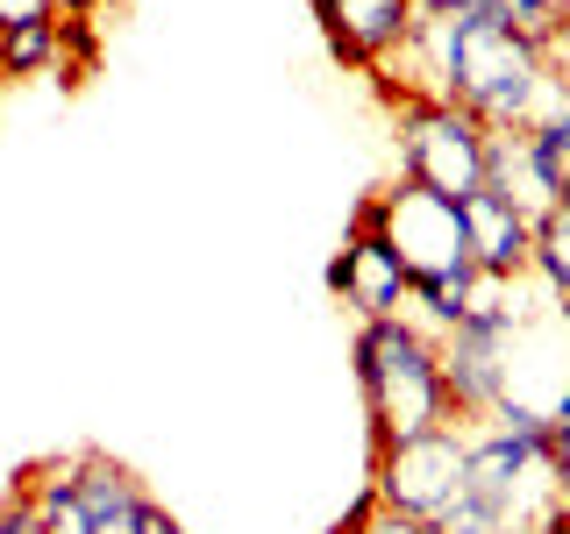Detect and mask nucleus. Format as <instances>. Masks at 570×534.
<instances>
[{"mask_svg":"<svg viewBox=\"0 0 570 534\" xmlns=\"http://www.w3.org/2000/svg\"><path fill=\"white\" fill-rule=\"evenodd\" d=\"M350 370H356V392H364L371 449H392V442H414V435H435V427H456L450 421V399H442L435 335H428L421 320H406V314L356 320Z\"/></svg>","mask_w":570,"mask_h":534,"instance_id":"1","label":"nucleus"},{"mask_svg":"<svg viewBox=\"0 0 570 534\" xmlns=\"http://www.w3.org/2000/svg\"><path fill=\"white\" fill-rule=\"evenodd\" d=\"M463 492L485 498L499 521H542L557 506V427L549 414L499 406L492 421L463 427Z\"/></svg>","mask_w":570,"mask_h":534,"instance_id":"2","label":"nucleus"},{"mask_svg":"<svg viewBox=\"0 0 570 534\" xmlns=\"http://www.w3.org/2000/svg\"><path fill=\"white\" fill-rule=\"evenodd\" d=\"M392 129H400V178L463 200L485 186V121L463 115L442 93H400L392 100Z\"/></svg>","mask_w":570,"mask_h":534,"instance_id":"3","label":"nucleus"},{"mask_svg":"<svg viewBox=\"0 0 570 534\" xmlns=\"http://www.w3.org/2000/svg\"><path fill=\"white\" fill-rule=\"evenodd\" d=\"M328 293L343 299L356 320H392V314H406L414 278H406L400 249H392V236H385L379 192H371V200H356L350 228H343V249H335V264H328Z\"/></svg>","mask_w":570,"mask_h":534,"instance_id":"4","label":"nucleus"},{"mask_svg":"<svg viewBox=\"0 0 570 534\" xmlns=\"http://www.w3.org/2000/svg\"><path fill=\"white\" fill-rule=\"evenodd\" d=\"M463 492V427H435V435L371 449V498L414 521H442Z\"/></svg>","mask_w":570,"mask_h":534,"instance_id":"5","label":"nucleus"},{"mask_svg":"<svg viewBox=\"0 0 570 534\" xmlns=\"http://www.w3.org/2000/svg\"><path fill=\"white\" fill-rule=\"evenodd\" d=\"M379 207H385V236H392V249H400L406 278H456V271H471L456 200L414 186V178H392V186L379 192Z\"/></svg>","mask_w":570,"mask_h":534,"instance_id":"6","label":"nucleus"},{"mask_svg":"<svg viewBox=\"0 0 570 534\" xmlns=\"http://www.w3.org/2000/svg\"><path fill=\"white\" fill-rule=\"evenodd\" d=\"M328 58L350 71H385V58H400L414 36V0H307Z\"/></svg>","mask_w":570,"mask_h":534,"instance_id":"7","label":"nucleus"},{"mask_svg":"<svg viewBox=\"0 0 570 534\" xmlns=\"http://www.w3.org/2000/svg\"><path fill=\"white\" fill-rule=\"evenodd\" d=\"M499 343H507L499 320H456L450 335H435L442 399H450V421L456 427L492 421V406H499Z\"/></svg>","mask_w":570,"mask_h":534,"instance_id":"8","label":"nucleus"},{"mask_svg":"<svg viewBox=\"0 0 570 534\" xmlns=\"http://www.w3.org/2000/svg\"><path fill=\"white\" fill-rule=\"evenodd\" d=\"M463 214V249H471V271H492V278H528V243H534V221L513 214L499 192H463L456 200Z\"/></svg>","mask_w":570,"mask_h":534,"instance_id":"9","label":"nucleus"},{"mask_svg":"<svg viewBox=\"0 0 570 534\" xmlns=\"http://www.w3.org/2000/svg\"><path fill=\"white\" fill-rule=\"evenodd\" d=\"M71 492H79L94 534H142V506H150V492H142V477L129 471V463H115L100 449H79V456H71Z\"/></svg>","mask_w":570,"mask_h":534,"instance_id":"10","label":"nucleus"},{"mask_svg":"<svg viewBox=\"0 0 570 534\" xmlns=\"http://www.w3.org/2000/svg\"><path fill=\"white\" fill-rule=\"evenodd\" d=\"M485 192H499L513 214H528V221H542L549 207H563L557 178L528 157V136L521 129H485Z\"/></svg>","mask_w":570,"mask_h":534,"instance_id":"11","label":"nucleus"},{"mask_svg":"<svg viewBox=\"0 0 570 534\" xmlns=\"http://www.w3.org/2000/svg\"><path fill=\"white\" fill-rule=\"evenodd\" d=\"M0 71L14 79H65V43H58V14H36V22H14L0 29Z\"/></svg>","mask_w":570,"mask_h":534,"instance_id":"12","label":"nucleus"},{"mask_svg":"<svg viewBox=\"0 0 570 534\" xmlns=\"http://www.w3.org/2000/svg\"><path fill=\"white\" fill-rule=\"evenodd\" d=\"M528 278L542 285L549 299L570 293V200L549 207L542 221H534V243H528Z\"/></svg>","mask_w":570,"mask_h":534,"instance_id":"13","label":"nucleus"},{"mask_svg":"<svg viewBox=\"0 0 570 534\" xmlns=\"http://www.w3.org/2000/svg\"><path fill=\"white\" fill-rule=\"evenodd\" d=\"M350 534H435V521H414V513H392V506H371Z\"/></svg>","mask_w":570,"mask_h":534,"instance_id":"14","label":"nucleus"},{"mask_svg":"<svg viewBox=\"0 0 570 534\" xmlns=\"http://www.w3.org/2000/svg\"><path fill=\"white\" fill-rule=\"evenodd\" d=\"M0 534H36V513H29V492L22 485L0 498Z\"/></svg>","mask_w":570,"mask_h":534,"instance_id":"15","label":"nucleus"},{"mask_svg":"<svg viewBox=\"0 0 570 534\" xmlns=\"http://www.w3.org/2000/svg\"><path fill=\"white\" fill-rule=\"evenodd\" d=\"M499 8H513V22L534 36H549V22H557V0H499Z\"/></svg>","mask_w":570,"mask_h":534,"instance_id":"16","label":"nucleus"},{"mask_svg":"<svg viewBox=\"0 0 570 534\" xmlns=\"http://www.w3.org/2000/svg\"><path fill=\"white\" fill-rule=\"evenodd\" d=\"M36 14H50V0H0V29H14V22H36Z\"/></svg>","mask_w":570,"mask_h":534,"instance_id":"17","label":"nucleus"},{"mask_svg":"<svg viewBox=\"0 0 570 534\" xmlns=\"http://www.w3.org/2000/svg\"><path fill=\"white\" fill-rule=\"evenodd\" d=\"M142 534H193V527H186V521H171V513L150 498V506H142Z\"/></svg>","mask_w":570,"mask_h":534,"instance_id":"18","label":"nucleus"},{"mask_svg":"<svg viewBox=\"0 0 570 534\" xmlns=\"http://www.w3.org/2000/svg\"><path fill=\"white\" fill-rule=\"evenodd\" d=\"M463 8H471V0H414V14H428V22H456Z\"/></svg>","mask_w":570,"mask_h":534,"instance_id":"19","label":"nucleus"},{"mask_svg":"<svg viewBox=\"0 0 570 534\" xmlns=\"http://www.w3.org/2000/svg\"><path fill=\"white\" fill-rule=\"evenodd\" d=\"M557 506H570V435H557Z\"/></svg>","mask_w":570,"mask_h":534,"instance_id":"20","label":"nucleus"},{"mask_svg":"<svg viewBox=\"0 0 570 534\" xmlns=\"http://www.w3.org/2000/svg\"><path fill=\"white\" fill-rule=\"evenodd\" d=\"M50 14H65V22H86V14H100V0H50Z\"/></svg>","mask_w":570,"mask_h":534,"instance_id":"21","label":"nucleus"},{"mask_svg":"<svg viewBox=\"0 0 570 534\" xmlns=\"http://www.w3.org/2000/svg\"><path fill=\"white\" fill-rule=\"evenodd\" d=\"M549 427H557V435H570V385L549 399Z\"/></svg>","mask_w":570,"mask_h":534,"instance_id":"22","label":"nucleus"},{"mask_svg":"<svg viewBox=\"0 0 570 534\" xmlns=\"http://www.w3.org/2000/svg\"><path fill=\"white\" fill-rule=\"evenodd\" d=\"M549 43H563V50H570V8H557V22H549Z\"/></svg>","mask_w":570,"mask_h":534,"instance_id":"23","label":"nucleus"},{"mask_svg":"<svg viewBox=\"0 0 570 534\" xmlns=\"http://www.w3.org/2000/svg\"><path fill=\"white\" fill-rule=\"evenodd\" d=\"M557 320H563V335H570V293H563V299H557Z\"/></svg>","mask_w":570,"mask_h":534,"instance_id":"24","label":"nucleus"},{"mask_svg":"<svg viewBox=\"0 0 570 534\" xmlns=\"http://www.w3.org/2000/svg\"><path fill=\"white\" fill-rule=\"evenodd\" d=\"M499 534H542V527H528V521H513V527H499Z\"/></svg>","mask_w":570,"mask_h":534,"instance_id":"25","label":"nucleus"},{"mask_svg":"<svg viewBox=\"0 0 570 534\" xmlns=\"http://www.w3.org/2000/svg\"><path fill=\"white\" fill-rule=\"evenodd\" d=\"M0 86H8V71H0Z\"/></svg>","mask_w":570,"mask_h":534,"instance_id":"26","label":"nucleus"},{"mask_svg":"<svg viewBox=\"0 0 570 534\" xmlns=\"http://www.w3.org/2000/svg\"><path fill=\"white\" fill-rule=\"evenodd\" d=\"M563 200H570V192H563Z\"/></svg>","mask_w":570,"mask_h":534,"instance_id":"27","label":"nucleus"}]
</instances>
